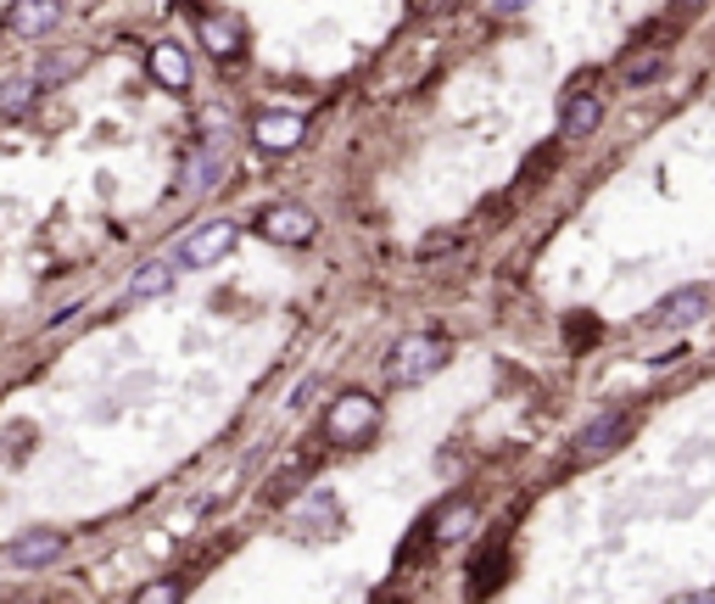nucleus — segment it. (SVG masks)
Wrapping results in <instances>:
<instances>
[{
	"mask_svg": "<svg viewBox=\"0 0 715 604\" xmlns=\"http://www.w3.org/2000/svg\"><path fill=\"white\" fill-rule=\"evenodd\" d=\"M62 532H29V538H18L12 549H7V560L18 565V571H40V565H51V560H62Z\"/></svg>",
	"mask_w": 715,
	"mask_h": 604,
	"instance_id": "10",
	"label": "nucleus"
},
{
	"mask_svg": "<svg viewBox=\"0 0 715 604\" xmlns=\"http://www.w3.org/2000/svg\"><path fill=\"white\" fill-rule=\"evenodd\" d=\"M620 73H626V84H649V78L665 73V51H638V56H626Z\"/></svg>",
	"mask_w": 715,
	"mask_h": 604,
	"instance_id": "17",
	"label": "nucleus"
},
{
	"mask_svg": "<svg viewBox=\"0 0 715 604\" xmlns=\"http://www.w3.org/2000/svg\"><path fill=\"white\" fill-rule=\"evenodd\" d=\"M682 7H704V0H682Z\"/></svg>",
	"mask_w": 715,
	"mask_h": 604,
	"instance_id": "21",
	"label": "nucleus"
},
{
	"mask_svg": "<svg viewBox=\"0 0 715 604\" xmlns=\"http://www.w3.org/2000/svg\"><path fill=\"white\" fill-rule=\"evenodd\" d=\"M257 235L275 241V246H308V241L319 235V219H313L308 208L286 202V208H268V213L257 219Z\"/></svg>",
	"mask_w": 715,
	"mask_h": 604,
	"instance_id": "4",
	"label": "nucleus"
},
{
	"mask_svg": "<svg viewBox=\"0 0 715 604\" xmlns=\"http://www.w3.org/2000/svg\"><path fill=\"white\" fill-rule=\"evenodd\" d=\"M441 364H447V341H441V336H403L397 353H392V364H386V375H392L397 386H419V381H430Z\"/></svg>",
	"mask_w": 715,
	"mask_h": 604,
	"instance_id": "1",
	"label": "nucleus"
},
{
	"mask_svg": "<svg viewBox=\"0 0 715 604\" xmlns=\"http://www.w3.org/2000/svg\"><path fill=\"white\" fill-rule=\"evenodd\" d=\"M78 67H84V51H56V56L40 67V84H45V78H67V73H78Z\"/></svg>",
	"mask_w": 715,
	"mask_h": 604,
	"instance_id": "18",
	"label": "nucleus"
},
{
	"mask_svg": "<svg viewBox=\"0 0 715 604\" xmlns=\"http://www.w3.org/2000/svg\"><path fill=\"white\" fill-rule=\"evenodd\" d=\"M375 425H381V403L370 392H341L324 414V437L330 443H364Z\"/></svg>",
	"mask_w": 715,
	"mask_h": 604,
	"instance_id": "2",
	"label": "nucleus"
},
{
	"mask_svg": "<svg viewBox=\"0 0 715 604\" xmlns=\"http://www.w3.org/2000/svg\"><path fill=\"white\" fill-rule=\"evenodd\" d=\"M62 23V0H18V7L7 12V29L23 34V40H40Z\"/></svg>",
	"mask_w": 715,
	"mask_h": 604,
	"instance_id": "8",
	"label": "nucleus"
},
{
	"mask_svg": "<svg viewBox=\"0 0 715 604\" xmlns=\"http://www.w3.org/2000/svg\"><path fill=\"white\" fill-rule=\"evenodd\" d=\"M598 124H604V102H598V96H570V102H565V113H559V129H565L570 140L593 135Z\"/></svg>",
	"mask_w": 715,
	"mask_h": 604,
	"instance_id": "13",
	"label": "nucleus"
},
{
	"mask_svg": "<svg viewBox=\"0 0 715 604\" xmlns=\"http://www.w3.org/2000/svg\"><path fill=\"white\" fill-rule=\"evenodd\" d=\"M224 162H230V151H224V146L213 140V146H207V151H202V157L191 162V180H185V191H191V197L213 191V186L224 180Z\"/></svg>",
	"mask_w": 715,
	"mask_h": 604,
	"instance_id": "15",
	"label": "nucleus"
},
{
	"mask_svg": "<svg viewBox=\"0 0 715 604\" xmlns=\"http://www.w3.org/2000/svg\"><path fill=\"white\" fill-rule=\"evenodd\" d=\"M302 135H308V118L302 113H263L257 124H252V140L263 146V151H297L302 146Z\"/></svg>",
	"mask_w": 715,
	"mask_h": 604,
	"instance_id": "7",
	"label": "nucleus"
},
{
	"mask_svg": "<svg viewBox=\"0 0 715 604\" xmlns=\"http://www.w3.org/2000/svg\"><path fill=\"white\" fill-rule=\"evenodd\" d=\"M709 308H715V286H682V292H671V297L660 303V314H654L649 325H654V330H687V325H698Z\"/></svg>",
	"mask_w": 715,
	"mask_h": 604,
	"instance_id": "5",
	"label": "nucleus"
},
{
	"mask_svg": "<svg viewBox=\"0 0 715 604\" xmlns=\"http://www.w3.org/2000/svg\"><path fill=\"white\" fill-rule=\"evenodd\" d=\"M151 78L162 84V91H173V96H185V91H191V56L179 51L173 40L151 45Z\"/></svg>",
	"mask_w": 715,
	"mask_h": 604,
	"instance_id": "9",
	"label": "nucleus"
},
{
	"mask_svg": "<svg viewBox=\"0 0 715 604\" xmlns=\"http://www.w3.org/2000/svg\"><path fill=\"white\" fill-rule=\"evenodd\" d=\"M196 34H202V45H207L218 62H235V56H241V29H235L230 18L202 12V18H196Z\"/></svg>",
	"mask_w": 715,
	"mask_h": 604,
	"instance_id": "11",
	"label": "nucleus"
},
{
	"mask_svg": "<svg viewBox=\"0 0 715 604\" xmlns=\"http://www.w3.org/2000/svg\"><path fill=\"white\" fill-rule=\"evenodd\" d=\"M173 269H179L173 257H162V264H146V269L129 280V297H162V292L173 286Z\"/></svg>",
	"mask_w": 715,
	"mask_h": 604,
	"instance_id": "16",
	"label": "nucleus"
},
{
	"mask_svg": "<svg viewBox=\"0 0 715 604\" xmlns=\"http://www.w3.org/2000/svg\"><path fill=\"white\" fill-rule=\"evenodd\" d=\"M476 521H481V509H476L470 498L447 504V509L436 515V543H465V538L476 532Z\"/></svg>",
	"mask_w": 715,
	"mask_h": 604,
	"instance_id": "12",
	"label": "nucleus"
},
{
	"mask_svg": "<svg viewBox=\"0 0 715 604\" xmlns=\"http://www.w3.org/2000/svg\"><path fill=\"white\" fill-rule=\"evenodd\" d=\"M40 91H45V84H40V73H18V78H7V84H0V118H23L34 102H40Z\"/></svg>",
	"mask_w": 715,
	"mask_h": 604,
	"instance_id": "14",
	"label": "nucleus"
},
{
	"mask_svg": "<svg viewBox=\"0 0 715 604\" xmlns=\"http://www.w3.org/2000/svg\"><path fill=\"white\" fill-rule=\"evenodd\" d=\"M525 7H536V0H492V12H498V18H520Z\"/></svg>",
	"mask_w": 715,
	"mask_h": 604,
	"instance_id": "20",
	"label": "nucleus"
},
{
	"mask_svg": "<svg viewBox=\"0 0 715 604\" xmlns=\"http://www.w3.org/2000/svg\"><path fill=\"white\" fill-rule=\"evenodd\" d=\"M626 437H632V414L609 409V414H598V420H587V425L576 431V454H581V459H604V454L620 448Z\"/></svg>",
	"mask_w": 715,
	"mask_h": 604,
	"instance_id": "6",
	"label": "nucleus"
},
{
	"mask_svg": "<svg viewBox=\"0 0 715 604\" xmlns=\"http://www.w3.org/2000/svg\"><path fill=\"white\" fill-rule=\"evenodd\" d=\"M235 224L230 219H213V224H202V230H191L185 241H179V252H173V264L179 269H207V264H218V257L235 246Z\"/></svg>",
	"mask_w": 715,
	"mask_h": 604,
	"instance_id": "3",
	"label": "nucleus"
},
{
	"mask_svg": "<svg viewBox=\"0 0 715 604\" xmlns=\"http://www.w3.org/2000/svg\"><path fill=\"white\" fill-rule=\"evenodd\" d=\"M168 598H179V587H173V582H157V587H140V604H168Z\"/></svg>",
	"mask_w": 715,
	"mask_h": 604,
	"instance_id": "19",
	"label": "nucleus"
}]
</instances>
